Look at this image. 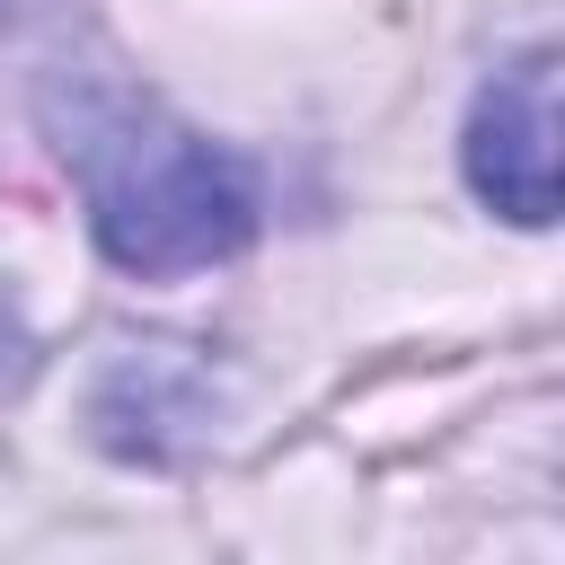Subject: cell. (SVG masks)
I'll use <instances>...</instances> for the list:
<instances>
[{
    "mask_svg": "<svg viewBox=\"0 0 565 565\" xmlns=\"http://www.w3.org/2000/svg\"><path fill=\"white\" fill-rule=\"evenodd\" d=\"M79 177H88V212L115 265L132 274H194L247 247L256 230V194L238 177L230 150H212L203 132L168 124L159 106H97L79 115Z\"/></svg>",
    "mask_w": 565,
    "mask_h": 565,
    "instance_id": "cell-1",
    "label": "cell"
},
{
    "mask_svg": "<svg viewBox=\"0 0 565 565\" xmlns=\"http://www.w3.org/2000/svg\"><path fill=\"white\" fill-rule=\"evenodd\" d=\"M468 185L530 230L556 212V53H521L512 71H494L468 115Z\"/></svg>",
    "mask_w": 565,
    "mask_h": 565,
    "instance_id": "cell-2",
    "label": "cell"
}]
</instances>
